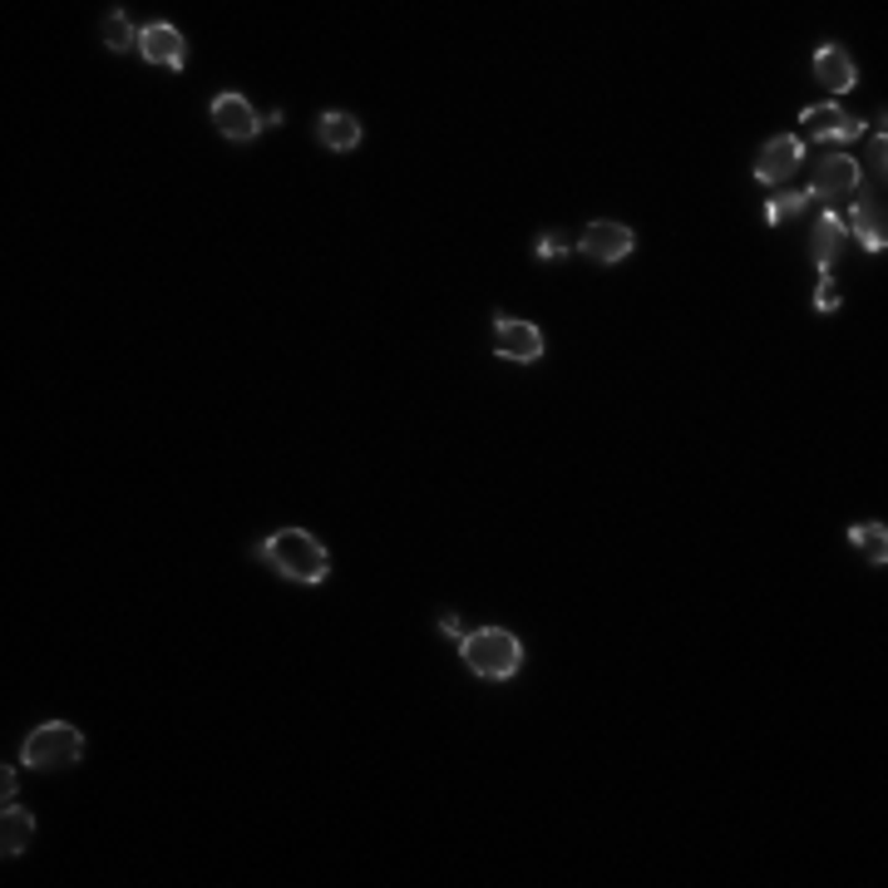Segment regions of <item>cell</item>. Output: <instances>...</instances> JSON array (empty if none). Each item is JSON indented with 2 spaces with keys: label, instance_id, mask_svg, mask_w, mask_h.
<instances>
[{
  "label": "cell",
  "instance_id": "6da1fadb",
  "mask_svg": "<svg viewBox=\"0 0 888 888\" xmlns=\"http://www.w3.org/2000/svg\"><path fill=\"white\" fill-rule=\"evenodd\" d=\"M257 558L262 563H272L282 578H292V583H326V573H331V553H326L321 538H311L306 528H282V533H272L267 543H257Z\"/></svg>",
  "mask_w": 888,
  "mask_h": 888
},
{
  "label": "cell",
  "instance_id": "7a4b0ae2",
  "mask_svg": "<svg viewBox=\"0 0 888 888\" xmlns=\"http://www.w3.org/2000/svg\"><path fill=\"white\" fill-rule=\"evenodd\" d=\"M459 652H464V662H469V672L484 676V681H509L518 666H524V642L504 627L469 632V637L459 642Z\"/></svg>",
  "mask_w": 888,
  "mask_h": 888
},
{
  "label": "cell",
  "instance_id": "3957f363",
  "mask_svg": "<svg viewBox=\"0 0 888 888\" xmlns=\"http://www.w3.org/2000/svg\"><path fill=\"white\" fill-rule=\"evenodd\" d=\"M84 755V736L74 731L70 721H50L40 726V731L25 736V746H20V760L35 770H50V765H74V760Z\"/></svg>",
  "mask_w": 888,
  "mask_h": 888
},
{
  "label": "cell",
  "instance_id": "277c9868",
  "mask_svg": "<svg viewBox=\"0 0 888 888\" xmlns=\"http://www.w3.org/2000/svg\"><path fill=\"white\" fill-rule=\"evenodd\" d=\"M864 124L849 119V114L839 109V104H810L805 114H800V144H849L859 139Z\"/></svg>",
  "mask_w": 888,
  "mask_h": 888
},
{
  "label": "cell",
  "instance_id": "5b68a950",
  "mask_svg": "<svg viewBox=\"0 0 888 888\" xmlns=\"http://www.w3.org/2000/svg\"><path fill=\"white\" fill-rule=\"evenodd\" d=\"M494 351L504 361H538L543 356V331L533 321H514V316H494Z\"/></svg>",
  "mask_w": 888,
  "mask_h": 888
},
{
  "label": "cell",
  "instance_id": "8992f818",
  "mask_svg": "<svg viewBox=\"0 0 888 888\" xmlns=\"http://www.w3.org/2000/svg\"><path fill=\"white\" fill-rule=\"evenodd\" d=\"M213 124L228 134L232 144H247V139H257L262 134V114L252 109L242 94H218L213 99Z\"/></svg>",
  "mask_w": 888,
  "mask_h": 888
},
{
  "label": "cell",
  "instance_id": "52a82bcc",
  "mask_svg": "<svg viewBox=\"0 0 888 888\" xmlns=\"http://www.w3.org/2000/svg\"><path fill=\"white\" fill-rule=\"evenodd\" d=\"M800 158H805V144H800L795 134H780V139H770L755 154V178L760 183H785V178L800 168Z\"/></svg>",
  "mask_w": 888,
  "mask_h": 888
},
{
  "label": "cell",
  "instance_id": "ba28073f",
  "mask_svg": "<svg viewBox=\"0 0 888 888\" xmlns=\"http://www.w3.org/2000/svg\"><path fill=\"white\" fill-rule=\"evenodd\" d=\"M854 188H859V163H854L849 154H829L820 168H814L810 193H814V198H829V203H839V198H849Z\"/></svg>",
  "mask_w": 888,
  "mask_h": 888
},
{
  "label": "cell",
  "instance_id": "9c48e42d",
  "mask_svg": "<svg viewBox=\"0 0 888 888\" xmlns=\"http://www.w3.org/2000/svg\"><path fill=\"white\" fill-rule=\"evenodd\" d=\"M578 247H583L592 262H622L637 247V237H632V228H622V222H592Z\"/></svg>",
  "mask_w": 888,
  "mask_h": 888
},
{
  "label": "cell",
  "instance_id": "30bf717a",
  "mask_svg": "<svg viewBox=\"0 0 888 888\" xmlns=\"http://www.w3.org/2000/svg\"><path fill=\"white\" fill-rule=\"evenodd\" d=\"M139 50H144V60L148 65H168V70H183L188 65V45H183V35H178L173 25H144L139 30Z\"/></svg>",
  "mask_w": 888,
  "mask_h": 888
},
{
  "label": "cell",
  "instance_id": "8fae6325",
  "mask_svg": "<svg viewBox=\"0 0 888 888\" xmlns=\"http://www.w3.org/2000/svg\"><path fill=\"white\" fill-rule=\"evenodd\" d=\"M814 80L824 84V89H854V80H859V70H854V60H849V50H839V45H820L814 50Z\"/></svg>",
  "mask_w": 888,
  "mask_h": 888
},
{
  "label": "cell",
  "instance_id": "7c38bea8",
  "mask_svg": "<svg viewBox=\"0 0 888 888\" xmlns=\"http://www.w3.org/2000/svg\"><path fill=\"white\" fill-rule=\"evenodd\" d=\"M316 139L326 148H336V154H351V148L361 144V119H356V114H321V119H316Z\"/></svg>",
  "mask_w": 888,
  "mask_h": 888
},
{
  "label": "cell",
  "instance_id": "4fadbf2b",
  "mask_svg": "<svg viewBox=\"0 0 888 888\" xmlns=\"http://www.w3.org/2000/svg\"><path fill=\"white\" fill-rule=\"evenodd\" d=\"M30 839H35V820H30V810L6 805V814H0V854L15 859V854H25Z\"/></svg>",
  "mask_w": 888,
  "mask_h": 888
},
{
  "label": "cell",
  "instance_id": "5bb4252c",
  "mask_svg": "<svg viewBox=\"0 0 888 888\" xmlns=\"http://www.w3.org/2000/svg\"><path fill=\"white\" fill-rule=\"evenodd\" d=\"M854 237H859L869 252H884V247H888L884 208L874 203V198H859V203H854Z\"/></svg>",
  "mask_w": 888,
  "mask_h": 888
},
{
  "label": "cell",
  "instance_id": "9a60e30c",
  "mask_svg": "<svg viewBox=\"0 0 888 888\" xmlns=\"http://www.w3.org/2000/svg\"><path fill=\"white\" fill-rule=\"evenodd\" d=\"M839 242H844V222H839V213H824L820 222H814V237H810V247H814V267H820V272H834V252H839Z\"/></svg>",
  "mask_w": 888,
  "mask_h": 888
},
{
  "label": "cell",
  "instance_id": "2e32d148",
  "mask_svg": "<svg viewBox=\"0 0 888 888\" xmlns=\"http://www.w3.org/2000/svg\"><path fill=\"white\" fill-rule=\"evenodd\" d=\"M849 538L864 548V558H869V563H879V568L888 563V538H884V524H854V528H849Z\"/></svg>",
  "mask_w": 888,
  "mask_h": 888
},
{
  "label": "cell",
  "instance_id": "e0dca14e",
  "mask_svg": "<svg viewBox=\"0 0 888 888\" xmlns=\"http://www.w3.org/2000/svg\"><path fill=\"white\" fill-rule=\"evenodd\" d=\"M810 203H814V193H810V188H800V193H795V188H790V193H775V198H770V208H765V222H770V228H775L780 218H790V213H805Z\"/></svg>",
  "mask_w": 888,
  "mask_h": 888
},
{
  "label": "cell",
  "instance_id": "ac0fdd59",
  "mask_svg": "<svg viewBox=\"0 0 888 888\" xmlns=\"http://www.w3.org/2000/svg\"><path fill=\"white\" fill-rule=\"evenodd\" d=\"M104 45H109V50H129V45H139V30H134V20L124 15V10H114V15L104 20Z\"/></svg>",
  "mask_w": 888,
  "mask_h": 888
},
{
  "label": "cell",
  "instance_id": "d6986e66",
  "mask_svg": "<svg viewBox=\"0 0 888 888\" xmlns=\"http://www.w3.org/2000/svg\"><path fill=\"white\" fill-rule=\"evenodd\" d=\"M563 252H573V242H568L563 232H543V237H538V257H563Z\"/></svg>",
  "mask_w": 888,
  "mask_h": 888
},
{
  "label": "cell",
  "instance_id": "ffe728a7",
  "mask_svg": "<svg viewBox=\"0 0 888 888\" xmlns=\"http://www.w3.org/2000/svg\"><path fill=\"white\" fill-rule=\"evenodd\" d=\"M814 306H820V311H834V306H839V292H834V272H820V292H814Z\"/></svg>",
  "mask_w": 888,
  "mask_h": 888
},
{
  "label": "cell",
  "instance_id": "44dd1931",
  "mask_svg": "<svg viewBox=\"0 0 888 888\" xmlns=\"http://www.w3.org/2000/svg\"><path fill=\"white\" fill-rule=\"evenodd\" d=\"M440 632H444V637H454V642H464V637H469L459 617H440Z\"/></svg>",
  "mask_w": 888,
  "mask_h": 888
},
{
  "label": "cell",
  "instance_id": "7402d4cb",
  "mask_svg": "<svg viewBox=\"0 0 888 888\" xmlns=\"http://www.w3.org/2000/svg\"><path fill=\"white\" fill-rule=\"evenodd\" d=\"M0 795H6V805H15V770H0Z\"/></svg>",
  "mask_w": 888,
  "mask_h": 888
}]
</instances>
